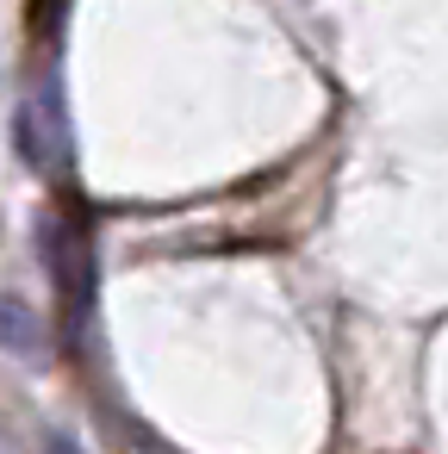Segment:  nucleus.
Instances as JSON below:
<instances>
[{
    "mask_svg": "<svg viewBox=\"0 0 448 454\" xmlns=\"http://www.w3.org/2000/svg\"><path fill=\"white\" fill-rule=\"evenodd\" d=\"M38 249H44V262H51V280H57V299H63V317H69V342H82L88 299H94V255L63 231L57 212L38 218Z\"/></svg>",
    "mask_w": 448,
    "mask_h": 454,
    "instance_id": "obj_1",
    "label": "nucleus"
},
{
    "mask_svg": "<svg viewBox=\"0 0 448 454\" xmlns=\"http://www.w3.org/2000/svg\"><path fill=\"white\" fill-rule=\"evenodd\" d=\"M44 454H88V448H82L69 429H44Z\"/></svg>",
    "mask_w": 448,
    "mask_h": 454,
    "instance_id": "obj_3",
    "label": "nucleus"
},
{
    "mask_svg": "<svg viewBox=\"0 0 448 454\" xmlns=\"http://www.w3.org/2000/svg\"><path fill=\"white\" fill-rule=\"evenodd\" d=\"M0 348L20 355L26 367L44 361V317H38L20 293H0Z\"/></svg>",
    "mask_w": 448,
    "mask_h": 454,
    "instance_id": "obj_2",
    "label": "nucleus"
}]
</instances>
